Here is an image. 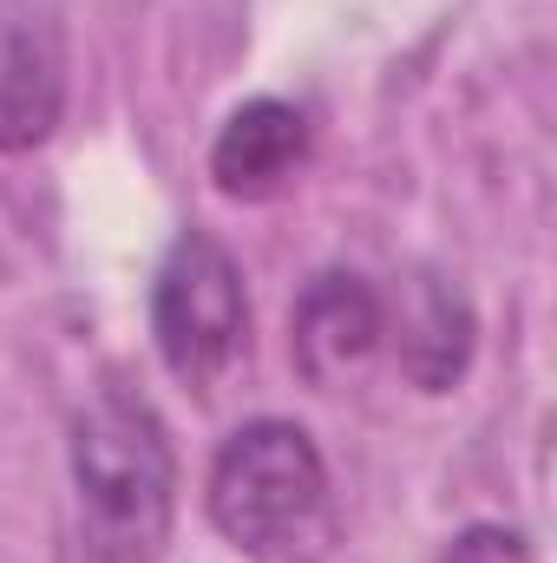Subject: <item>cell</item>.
<instances>
[{"label":"cell","mask_w":557,"mask_h":563,"mask_svg":"<svg viewBox=\"0 0 557 563\" xmlns=\"http://www.w3.org/2000/svg\"><path fill=\"white\" fill-rule=\"evenodd\" d=\"M73 505L92 563H164L177 525V452L139 387L106 380L73 413Z\"/></svg>","instance_id":"1"},{"label":"cell","mask_w":557,"mask_h":563,"mask_svg":"<svg viewBox=\"0 0 557 563\" xmlns=\"http://www.w3.org/2000/svg\"><path fill=\"white\" fill-rule=\"evenodd\" d=\"M210 525L230 551L256 563H295L328 531V465L315 432L295 420H243L204 478Z\"/></svg>","instance_id":"2"},{"label":"cell","mask_w":557,"mask_h":563,"mask_svg":"<svg viewBox=\"0 0 557 563\" xmlns=\"http://www.w3.org/2000/svg\"><path fill=\"white\" fill-rule=\"evenodd\" d=\"M151 341L157 361L171 367V380L210 394L250 347V288L243 263L210 236V230H184L157 276H151Z\"/></svg>","instance_id":"3"},{"label":"cell","mask_w":557,"mask_h":563,"mask_svg":"<svg viewBox=\"0 0 557 563\" xmlns=\"http://www.w3.org/2000/svg\"><path fill=\"white\" fill-rule=\"evenodd\" d=\"M387 347L381 288L361 269H321L288 308V361L315 394H341Z\"/></svg>","instance_id":"4"},{"label":"cell","mask_w":557,"mask_h":563,"mask_svg":"<svg viewBox=\"0 0 557 563\" xmlns=\"http://www.w3.org/2000/svg\"><path fill=\"white\" fill-rule=\"evenodd\" d=\"M66 119V26L53 0H0V157H26Z\"/></svg>","instance_id":"5"},{"label":"cell","mask_w":557,"mask_h":563,"mask_svg":"<svg viewBox=\"0 0 557 563\" xmlns=\"http://www.w3.org/2000/svg\"><path fill=\"white\" fill-rule=\"evenodd\" d=\"M381 314H387L394 361L419 394H452L466 380L472 347H479V321H472V301L446 276L414 269L394 288V301H381Z\"/></svg>","instance_id":"6"},{"label":"cell","mask_w":557,"mask_h":563,"mask_svg":"<svg viewBox=\"0 0 557 563\" xmlns=\"http://www.w3.org/2000/svg\"><path fill=\"white\" fill-rule=\"evenodd\" d=\"M308 112L288 99H243L210 139V184L237 203H270L308 164Z\"/></svg>","instance_id":"7"},{"label":"cell","mask_w":557,"mask_h":563,"mask_svg":"<svg viewBox=\"0 0 557 563\" xmlns=\"http://www.w3.org/2000/svg\"><path fill=\"white\" fill-rule=\"evenodd\" d=\"M433 563H538V558H532V538L512 531V525H466Z\"/></svg>","instance_id":"8"}]
</instances>
